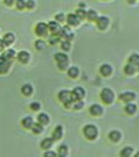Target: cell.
<instances>
[{
	"instance_id": "8992f818",
	"label": "cell",
	"mask_w": 139,
	"mask_h": 157,
	"mask_svg": "<svg viewBox=\"0 0 139 157\" xmlns=\"http://www.w3.org/2000/svg\"><path fill=\"white\" fill-rule=\"evenodd\" d=\"M119 99L123 101V102L129 103V102H132L133 99H135V93H134V92H130V91H128V92H123V93L119 94Z\"/></svg>"
},
{
	"instance_id": "8d00e7d4",
	"label": "cell",
	"mask_w": 139,
	"mask_h": 157,
	"mask_svg": "<svg viewBox=\"0 0 139 157\" xmlns=\"http://www.w3.org/2000/svg\"><path fill=\"white\" fill-rule=\"evenodd\" d=\"M30 108H31L32 110H38V109L41 108V104H39L38 102H32V103L30 104Z\"/></svg>"
},
{
	"instance_id": "5bb4252c",
	"label": "cell",
	"mask_w": 139,
	"mask_h": 157,
	"mask_svg": "<svg viewBox=\"0 0 139 157\" xmlns=\"http://www.w3.org/2000/svg\"><path fill=\"white\" fill-rule=\"evenodd\" d=\"M62 135H63V128H62V125L55 126V129L53 131V140H59L62 137Z\"/></svg>"
},
{
	"instance_id": "74e56055",
	"label": "cell",
	"mask_w": 139,
	"mask_h": 157,
	"mask_svg": "<svg viewBox=\"0 0 139 157\" xmlns=\"http://www.w3.org/2000/svg\"><path fill=\"white\" fill-rule=\"evenodd\" d=\"M55 20H57V22H64V21H65L64 13H57V15H55Z\"/></svg>"
},
{
	"instance_id": "9c48e42d",
	"label": "cell",
	"mask_w": 139,
	"mask_h": 157,
	"mask_svg": "<svg viewBox=\"0 0 139 157\" xmlns=\"http://www.w3.org/2000/svg\"><path fill=\"white\" fill-rule=\"evenodd\" d=\"M48 31H50L53 34H58L59 31H60V26L57 21H50L48 23Z\"/></svg>"
},
{
	"instance_id": "4dcf8cb0",
	"label": "cell",
	"mask_w": 139,
	"mask_h": 157,
	"mask_svg": "<svg viewBox=\"0 0 139 157\" xmlns=\"http://www.w3.org/2000/svg\"><path fill=\"white\" fill-rule=\"evenodd\" d=\"M75 15H76L80 20H82V18H85V17H86V11H85L84 9H81V7H80V9H77V10H76V13H75Z\"/></svg>"
},
{
	"instance_id": "30bf717a",
	"label": "cell",
	"mask_w": 139,
	"mask_h": 157,
	"mask_svg": "<svg viewBox=\"0 0 139 157\" xmlns=\"http://www.w3.org/2000/svg\"><path fill=\"white\" fill-rule=\"evenodd\" d=\"M17 59H18L20 63L26 64V63H28V60H30V53L26 52V50H21V52L17 54Z\"/></svg>"
},
{
	"instance_id": "bcb514c9",
	"label": "cell",
	"mask_w": 139,
	"mask_h": 157,
	"mask_svg": "<svg viewBox=\"0 0 139 157\" xmlns=\"http://www.w3.org/2000/svg\"><path fill=\"white\" fill-rule=\"evenodd\" d=\"M0 43H1V39H0Z\"/></svg>"
},
{
	"instance_id": "52a82bcc",
	"label": "cell",
	"mask_w": 139,
	"mask_h": 157,
	"mask_svg": "<svg viewBox=\"0 0 139 157\" xmlns=\"http://www.w3.org/2000/svg\"><path fill=\"white\" fill-rule=\"evenodd\" d=\"M14 56H15V50H14V49H7V50H5V52L1 54L0 60H4V61H11V60L14 59Z\"/></svg>"
},
{
	"instance_id": "7c38bea8",
	"label": "cell",
	"mask_w": 139,
	"mask_h": 157,
	"mask_svg": "<svg viewBox=\"0 0 139 157\" xmlns=\"http://www.w3.org/2000/svg\"><path fill=\"white\" fill-rule=\"evenodd\" d=\"M100 71H101V74H102L103 76H108V75L112 74V66L108 65V64H103V65H101Z\"/></svg>"
},
{
	"instance_id": "d4e9b609",
	"label": "cell",
	"mask_w": 139,
	"mask_h": 157,
	"mask_svg": "<svg viewBox=\"0 0 139 157\" xmlns=\"http://www.w3.org/2000/svg\"><path fill=\"white\" fill-rule=\"evenodd\" d=\"M86 17H87V20L89 21H97V12L95 11V10H89L87 12H86Z\"/></svg>"
},
{
	"instance_id": "ac0fdd59",
	"label": "cell",
	"mask_w": 139,
	"mask_h": 157,
	"mask_svg": "<svg viewBox=\"0 0 139 157\" xmlns=\"http://www.w3.org/2000/svg\"><path fill=\"white\" fill-rule=\"evenodd\" d=\"M132 153H133V147L125 146V147L122 148V151H121V157H130Z\"/></svg>"
},
{
	"instance_id": "83f0119b",
	"label": "cell",
	"mask_w": 139,
	"mask_h": 157,
	"mask_svg": "<svg viewBox=\"0 0 139 157\" xmlns=\"http://www.w3.org/2000/svg\"><path fill=\"white\" fill-rule=\"evenodd\" d=\"M68 75H69L70 77H76V76L79 75V69H77L76 66L69 67V69H68Z\"/></svg>"
},
{
	"instance_id": "d6a6232c",
	"label": "cell",
	"mask_w": 139,
	"mask_h": 157,
	"mask_svg": "<svg viewBox=\"0 0 139 157\" xmlns=\"http://www.w3.org/2000/svg\"><path fill=\"white\" fill-rule=\"evenodd\" d=\"M60 45H62V49H63V50H65V52H68V50L70 49V47H71L69 40H63Z\"/></svg>"
},
{
	"instance_id": "d6986e66",
	"label": "cell",
	"mask_w": 139,
	"mask_h": 157,
	"mask_svg": "<svg viewBox=\"0 0 139 157\" xmlns=\"http://www.w3.org/2000/svg\"><path fill=\"white\" fill-rule=\"evenodd\" d=\"M129 64H132V65H134V66H139V54H137V53H134V54H132L130 56H129Z\"/></svg>"
},
{
	"instance_id": "44dd1931",
	"label": "cell",
	"mask_w": 139,
	"mask_h": 157,
	"mask_svg": "<svg viewBox=\"0 0 139 157\" xmlns=\"http://www.w3.org/2000/svg\"><path fill=\"white\" fill-rule=\"evenodd\" d=\"M135 71H137V66H134V65H132V64H127V65L124 66V72H125L127 75H134Z\"/></svg>"
},
{
	"instance_id": "f1b7e54d",
	"label": "cell",
	"mask_w": 139,
	"mask_h": 157,
	"mask_svg": "<svg viewBox=\"0 0 139 157\" xmlns=\"http://www.w3.org/2000/svg\"><path fill=\"white\" fill-rule=\"evenodd\" d=\"M32 131L34 132V134H39V132H42V130H43V125L42 124H39V123H33V125H32Z\"/></svg>"
},
{
	"instance_id": "e0dca14e",
	"label": "cell",
	"mask_w": 139,
	"mask_h": 157,
	"mask_svg": "<svg viewBox=\"0 0 139 157\" xmlns=\"http://www.w3.org/2000/svg\"><path fill=\"white\" fill-rule=\"evenodd\" d=\"M38 123L42 124V125L48 124V123H49V117H48V114H46V113L38 114Z\"/></svg>"
},
{
	"instance_id": "f35d334b",
	"label": "cell",
	"mask_w": 139,
	"mask_h": 157,
	"mask_svg": "<svg viewBox=\"0 0 139 157\" xmlns=\"http://www.w3.org/2000/svg\"><path fill=\"white\" fill-rule=\"evenodd\" d=\"M58 67L60 70H65L68 67V61H62V63H58Z\"/></svg>"
},
{
	"instance_id": "ee69618b",
	"label": "cell",
	"mask_w": 139,
	"mask_h": 157,
	"mask_svg": "<svg viewBox=\"0 0 139 157\" xmlns=\"http://www.w3.org/2000/svg\"><path fill=\"white\" fill-rule=\"evenodd\" d=\"M134 157H139V152H137V153L134 155Z\"/></svg>"
},
{
	"instance_id": "f6af8a7d",
	"label": "cell",
	"mask_w": 139,
	"mask_h": 157,
	"mask_svg": "<svg viewBox=\"0 0 139 157\" xmlns=\"http://www.w3.org/2000/svg\"><path fill=\"white\" fill-rule=\"evenodd\" d=\"M138 70H139V66H138Z\"/></svg>"
},
{
	"instance_id": "9a60e30c",
	"label": "cell",
	"mask_w": 139,
	"mask_h": 157,
	"mask_svg": "<svg viewBox=\"0 0 139 157\" xmlns=\"http://www.w3.org/2000/svg\"><path fill=\"white\" fill-rule=\"evenodd\" d=\"M124 109H125V112L128 113V114H134L135 112H137V105L134 104V103H132V102H129V103H127L125 104V107H124Z\"/></svg>"
},
{
	"instance_id": "7bdbcfd3",
	"label": "cell",
	"mask_w": 139,
	"mask_h": 157,
	"mask_svg": "<svg viewBox=\"0 0 139 157\" xmlns=\"http://www.w3.org/2000/svg\"><path fill=\"white\" fill-rule=\"evenodd\" d=\"M128 2H130V4H133V2H135V0H127Z\"/></svg>"
},
{
	"instance_id": "277c9868",
	"label": "cell",
	"mask_w": 139,
	"mask_h": 157,
	"mask_svg": "<svg viewBox=\"0 0 139 157\" xmlns=\"http://www.w3.org/2000/svg\"><path fill=\"white\" fill-rule=\"evenodd\" d=\"M85 96V90L82 87H75L71 92V101L76 102V101H81V98H84Z\"/></svg>"
},
{
	"instance_id": "484cf974",
	"label": "cell",
	"mask_w": 139,
	"mask_h": 157,
	"mask_svg": "<svg viewBox=\"0 0 139 157\" xmlns=\"http://www.w3.org/2000/svg\"><path fill=\"white\" fill-rule=\"evenodd\" d=\"M54 59L57 60V63H62V61H68V55L65 53H57L54 55Z\"/></svg>"
},
{
	"instance_id": "7a4b0ae2",
	"label": "cell",
	"mask_w": 139,
	"mask_h": 157,
	"mask_svg": "<svg viewBox=\"0 0 139 157\" xmlns=\"http://www.w3.org/2000/svg\"><path fill=\"white\" fill-rule=\"evenodd\" d=\"M84 134H85V136H86L87 139L93 140V139H96V136H97V128H96L95 125H92V124H87V125H85V128H84Z\"/></svg>"
},
{
	"instance_id": "d590c367",
	"label": "cell",
	"mask_w": 139,
	"mask_h": 157,
	"mask_svg": "<svg viewBox=\"0 0 139 157\" xmlns=\"http://www.w3.org/2000/svg\"><path fill=\"white\" fill-rule=\"evenodd\" d=\"M36 48H37L38 50H42V49L44 48V42H43L42 39H38V40L36 42Z\"/></svg>"
},
{
	"instance_id": "cb8c5ba5",
	"label": "cell",
	"mask_w": 139,
	"mask_h": 157,
	"mask_svg": "<svg viewBox=\"0 0 139 157\" xmlns=\"http://www.w3.org/2000/svg\"><path fill=\"white\" fill-rule=\"evenodd\" d=\"M53 139L52 137H47V139H44L42 142H41V147L42 148H49V147H52V145H53Z\"/></svg>"
},
{
	"instance_id": "6da1fadb",
	"label": "cell",
	"mask_w": 139,
	"mask_h": 157,
	"mask_svg": "<svg viewBox=\"0 0 139 157\" xmlns=\"http://www.w3.org/2000/svg\"><path fill=\"white\" fill-rule=\"evenodd\" d=\"M58 98L60 102L65 104L66 108H71V92L70 91H66V90L60 91L58 94Z\"/></svg>"
},
{
	"instance_id": "836d02e7",
	"label": "cell",
	"mask_w": 139,
	"mask_h": 157,
	"mask_svg": "<svg viewBox=\"0 0 139 157\" xmlns=\"http://www.w3.org/2000/svg\"><path fill=\"white\" fill-rule=\"evenodd\" d=\"M16 6L18 10H22L26 7V0H16Z\"/></svg>"
},
{
	"instance_id": "ba28073f",
	"label": "cell",
	"mask_w": 139,
	"mask_h": 157,
	"mask_svg": "<svg viewBox=\"0 0 139 157\" xmlns=\"http://www.w3.org/2000/svg\"><path fill=\"white\" fill-rule=\"evenodd\" d=\"M65 20L68 21V23H69L70 26H77V25L80 23V18H79L75 13H69Z\"/></svg>"
},
{
	"instance_id": "e575fe53",
	"label": "cell",
	"mask_w": 139,
	"mask_h": 157,
	"mask_svg": "<svg viewBox=\"0 0 139 157\" xmlns=\"http://www.w3.org/2000/svg\"><path fill=\"white\" fill-rule=\"evenodd\" d=\"M82 107H84V102H82V101H76V102L74 103V105H73V108H74V109H76V110L81 109Z\"/></svg>"
},
{
	"instance_id": "3957f363",
	"label": "cell",
	"mask_w": 139,
	"mask_h": 157,
	"mask_svg": "<svg viewBox=\"0 0 139 157\" xmlns=\"http://www.w3.org/2000/svg\"><path fill=\"white\" fill-rule=\"evenodd\" d=\"M101 98H102V101H103L106 104H109V103H112L113 99H114V93H113V91L109 90V88H103V90L101 91Z\"/></svg>"
},
{
	"instance_id": "603a6c76",
	"label": "cell",
	"mask_w": 139,
	"mask_h": 157,
	"mask_svg": "<svg viewBox=\"0 0 139 157\" xmlns=\"http://www.w3.org/2000/svg\"><path fill=\"white\" fill-rule=\"evenodd\" d=\"M108 137H109V140L117 142V141L121 140V132H119V131H116V130H114V131H111V132L108 134Z\"/></svg>"
},
{
	"instance_id": "ab89813d",
	"label": "cell",
	"mask_w": 139,
	"mask_h": 157,
	"mask_svg": "<svg viewBox=\"0 0 139 157\" xmlns=\"http://www.w3.org/2000/svg\"><path fill=\"white\" fill-rule=\"evenodd\" d=\"M34 6V1L33 0H26V7L27 9H32Z\"/></svg>"
},
{
	"instance_id": "4fadbf2b",
	"label": "cell",
	"mask_w": 139,
	"mask_h": 157,
	"mask_svg": "<svg viewBox=\"0 0 139 157\" xmlns=\"http://www.w3.org/2000/svg\"><path fill=\"white\" fill-rule=\"evenodd\" d=\"M102 112H103V109H102V107L98 105V104H92V105L90 107V113H91L92 115H100V114H102Z\"/></svg>"
},
{
	"instance_id": "b9f144b4",
	"label": "cell",
	"mask_w": 139,
	"mask_h": 157,
	"mask_svg": "<svg viewBox=\"0 0 139 157\" xmlns=\"http://www.w3.org/2000/svg\"><path fill=\"white\" fill-rule=\"evenodd\" d=\"M15 1H16V0H4V2H5L6 5H9V6H10V5H12Z\"/></svg>"
},
{
	"instance_id": "2e32d148",
	"label": "cell",
	"mask_w": 139,
	"mask_h": 157,
	"mask_svg": "<svg viewBox=\"0 0 139 157\" xmlns=\"http://www.w3.org/2000/svg\"><path fill=\"white\" fill-rule=\"evenodd\" d=\"M10 65H11V61L0 60V74H5L10 69Z\"/></svg>"
},
{
	"instance_id": "4316f807",
	"label": "cell",
	"mask_w": 139,
	"mask_h": 157,
	"mask_svg": "<svg viewBox=\"0 0 139 157\" xmlns=\"http://www.w3.org/2000/svg\"><path fill=\"white\" fill-rule=\"evenodd\" d=\"M32 91H33V88H32V86L28 85V83H26V85H23V86L21 87V92H22L25 96H30V94L32 93Z\"/></svg>"
},
{
	"instance_id": "7402d4cb",
	"label": "cell",
	"mask_w": 139,
	"mask_h": 157,
	"mask_svg": "<svg viewBox=\"0 0 139 157\" xmlns=\"http://www.w3.org/2000/svg\"><path fill=\"white\" fill-rule=\"evenodd\" d=\"M22 125L26 128V129H31L32 125H33V119L31 117H26L22 119Z\"/></svg>"
},
{
	"instance_id": "60d3db41",
	"label": "cell",
	"mask_w": 139,
	"mask_h": 157,
	"mask_svg": "<svg viewBox=\"0 0 139 157\" xmlns=\"http://www.w3.org/2000/svg\"><path fill=\"white\" fill-rule=\"evenodd\" d=\"M44 157H57V153L54 151H47L44 153Z\"/></svg>"
},
{
	"instance_id": "1f68e13d",
	"label": "cell",
	"mask_w": 139,
	"mask_h": 157,
	"mask_svg": "<svg viewBox=\"0 0 139 157\" xmlns=\"http://www.w3.org/2000/svg\"><path fill=\"white\" fill-rule=\"evenodd\" d=\"M59 40H60V37H59L58 34H53V36L49 38V43H50V44H57Z\"/></svg>"
},
{
	"instance_id": "5b68a950",
	"label": "cell",
	"mask_w": 139,
	"mask_h": 157,
	"mask_svg": "<svg viewBox=\"0 0 139 157\" xmlns=\"http://www.w3.org/2000/svg\"><path fill=\"white\" fill-rule=\"evenodd\" d=\"M48 33V25L44 22H39L36 25V34L39 37H46Z\"/></svg>"
},
{
	"instance_id": "ffe728a7",
	"label": "cell",
	"mask_w": 139,
	"mask_h": 157,
	"mask_svg": "<svg viewBox=\"0 0 139 157\" xmlns=\"http://www.w3.org/2000/svg\"><path fill=\"white\" fill-rule=\"evenodd\" d=\"M14 40H15V36H14L12 33H6V34L4 36V38H2V42L5 43V45L11 44Z\"/></svg>"
},
{
	"instance_id": "8fae6325",
	"label": "cell",
	"mask_w": 139,
	"mask_h": 157,
	"mask_svg": "<svg viewBox=\"0 0 139 157\" xmlns=\"http://www.w3.org/2000/svg\"><path fill=\"white\" fill-rule=\"evenodd\" d=\"M108 23H109V20L106 16H101V17L97 18V26H98L100 29H105L108 26Z\"/></svg>"
},
{
	"instance_id": "f546056e",
	"label": "cell",
	"mask_w": 139,
	"mask_h": 157,
	"mask_svg": "<svg viewBox=\"0 0 139 157\" xmlns=\"http://www.w3.org/2000/svg\"><path fill=\"white\" fill-rule=\"evenodd\" d=\"M66 153H68V148H66V146H65V145L59 146V148H58V155H59V157H65Z\"/></svg>"
}]
</instances>
